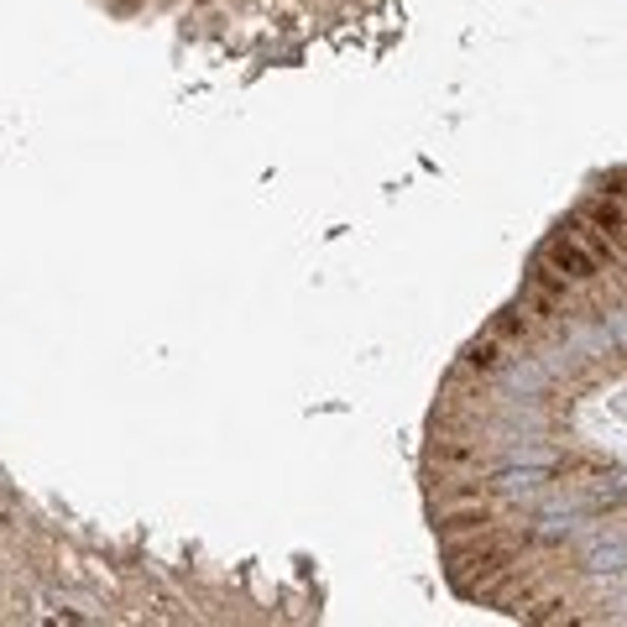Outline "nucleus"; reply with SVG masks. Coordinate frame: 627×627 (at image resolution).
I'll return each instance as SVG.
<instances>
[{
  "label": "nucleus",
  "instance_id": "nucleus-2",
  "mask_svg": "<svg viewBox=\"0 0 627 627\" xmlns=\"http://www.w3.org/2000/svg\"><path fill=\"white\" fill-rule=\"evenodd\" d=\"M466 371H476V377H492V371H502L507 366V345L497 340V335H481V340H471L466 345V361H460Z\"/></svg>",
  "mask_w": 627,
  "mask_h": 627
},
{
  "label": "nucleus",
  "instance_id": "nucleus-4",
  "mask_svg": "<svg viewBox=\"0 0 627 627\" xmlns=\"http://www.w3.org/2000/svg\"><path fill=\"white\" fill-rule=\"evenodd\" d=\"M434 455L445 460V466H466V460L481 455V445H434Z\"/></svg>",
  "mask_w": 627,
  "mask_h": 627
},
{
  "label": "nucleus",
  "instance_id": "nucleus-1",
  "mask_svg": "<svg viewBox=\"0 0 627 627\" xmlns=\"http://www.w3.org/2000/svg\"><path fill=\"white\" fill-rule=\"evenodd\" d=\"M544 262L554 267V272H565L575 288H591L596 277H601V262L591 257L586 246H580L575 236H565V230H554V241L544 246Z\"/></svg>",
  "mask_w": 627,
  "mask_h": 627
},
{
  "label": "nucleus",
  "instance_id": "nucleus-3",
  "mask_svg": "<svg viewBox=\"0 0 627 627\" xmlns=\"http://www.w3.org/2000/svg\"><path fill=\"white\" fill-rule=\"evenodd\" d=\"M533 330H539V314H523V304H518V309H502V314L492 319V335H497V340H528Z\"/></svg>",
  "mask_w": 627,
  "mask_h": 627
}]
</instances>
